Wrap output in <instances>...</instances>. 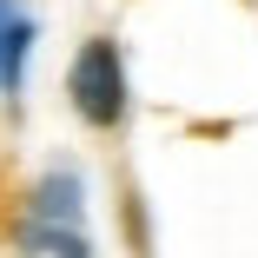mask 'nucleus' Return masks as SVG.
I'll return each instance as SVG.
<instances>
[{"mask_svg": "<svg viewBox=\"0 0 258 258\" xmlns=\"http://www.w3.org/2000/svg\"><path fill=\"white\" fill-rule=\"evenodd\" d=\"M33 225H80V172H46L40 179Z\"/></svg>", "mask_w": 258, "mask_h": 258, "instance_id": "nucleus-3", "label": "nucleus"}, {"mask_svg": "<svg viewBox=\"0 0 258 258\" xmlns=\"http://www.w3.org/2000/svg\"><path fill=\"white\" fill-rule=\"evenodd\" d=\"M27 46H33V14L20 0H0V93H14L27 73Z\"/></svg>", "mask_w": 258, "mask_h": 258, "instance_id": "nucleus-2", "label": "nucleus"}, {"mask_svg": "<svg viewBox=\"0 0 258 258\" xmlns=\"http://www.w3.org/2000/svg\"><path fill=\"white\" fill-rule=\"evenodd\" d=\"M20 245H27V251H67V258H80V251H86V232H80V225H27Z\"/></svg>", "mask_w": 258, "mask_h": 258, "instance_id": "nucleus-4", "label": "nucleus"}, {"mask_svg": "<svg viewBox=\"0 0 258 258\" xmlns=\"http://www.w3.org/2000/svg\"><path fill=\"white\" fill-rule=\"evenodd\" d=\"M67 99H73V113L86 126H119L126 119V60H119V46L106 33L80 40V53L67 67Z\"/></svg>", "mask_w": 258, "mask_h": 258, "instance_id": "nucleus-1", "label": "nucleus"}]
</instances>
